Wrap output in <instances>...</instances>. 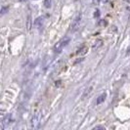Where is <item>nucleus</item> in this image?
<instances>
[{"label": "nucleus", "instance_id": "20e7f679", "mask_svg": "<svg viewBox=\"0 0 130 130\" xmlns=\"http://www.w3.org/2000/svg\"><path fill=\"white\" fill-rule=\"evenodd\" d=\"M44 23V17H39L34 21V27L37 28H40Z\"/></svg>", "mask_w": 130, "mask_h": 130}, {"label": "nucleus", "instance_id": "7ed1b4c3", "mask_svg": "<svg viewBox=\"0 0 130 130\" xmlns=\"http://www.w3.org/2000/svg\"><path fill=\"white\" fill-rule=\"evenodd\" d=\"M11 122V114H7L2 120V129H5Z\"/></svg>", "mask_w": 130, "mask_h": 130}, {"label": "nucleus", "instance_id": "1a4fd4ad", "mask_svg": "<svg viewBox=\"0 0 130 130\" xmlns=\"http://www.w3.org/2000/svg\"><path fill=\"white\" fill-rule=\"evenodd\" d=\"M51 5H52V0H45V1H44L45 8H50Z\"/></svg>", "mask_w": 130, "mask_h": 130}, {"label": "nucleus", "instance_id": "9d476101", "mask_svg": "<svg viewBox=\"0 0 130 130\" xmlns=\"http://www.w3.org/2000/svg\"><path fill=\"white\" fill-rule=\"evenodd\" d=\"M31 28V19H30V16L28 15V29H30Z\"/></svg>", "mask_w": 130, "mask_h": 130}, {"label": "nucleus", "instance_id": "0eeeda50", "mask_svg": "<svg viewBox=\"0 0 130 130\" xmlns=\"http://www.w3.org/2000/svg\"><path fill=\"white\" fill-rule=\"evenodd\" d=\"M103 44V41L101 40V39H98L96 41V43H95V45H93V49H97L98 47H100L101 45Z\"/></svg>", "mask_w": 130, "mask_h": 130}, {"label": "nucleus", "instance_id": "dca6fc26", "mask_svg": "<svg viewBox=\"0 0 130 130\" xmlns=\"http://www.w3.org/2000/svg\"><path fill=\"white\" fill-rule=\"evenodd\" d=\"M126 1H127V2H130V0H126Z\"/></svg>", "mask_w": 130, "mask_h": 130}, {"label": "nucleus", "instance_id": "423d86ee", "mask_svg": "<svg viewBox=\"0 0 130 130\" xmlns=\"http://www.w3.org/2000/svg\"><path fill=\"white\" fill-rule=\"evenodd\" d=\"M86 53H87V47L86 46L81 47L79 50H77V52H76L77 55H84V54H86Z\"/></svg>", "mask_w": 130, "mask_h": 130}, {"label": "nucleus", "instance_id": "39448f33", "mask_svg": "<svg viewBox=\"0 0 130 130\" xmlns=\"http://www.w3.org/2000/svg\"><path fill=\"white\" fill-rule=\"evenodd\" d=\"M106 97H107V94L106 93H103L102 95H100L98 97V99H97V105H100V104H102L104 101H105Z\"/></svg>", "mask_w": 130, "mask_h": 130}, {"label": "nucleus", "instance_id": "f03ea898", "mask_svg": "<svg viewBox=\"0 0 130 130\" xmlns=\"http://www.w3.org/2000/svg\"><path fill=\"white\" fill-rule=\"evenodd\" d=\"M40 119H41V114L40 113H36L34 114V115L30 119V128L31 129H37L39 127V124H40Z\"/></svg>", "mask_w": 130, "mask_h": 130}, {"label": "nucleus", "instance_id": "f8f14e48", "mask_svg": "<svg viewBox=\"0 0 130 130\" xmlns=\"http://www.w3.org/2000/svg\"><path fill=\"white\" fill-rule=\"evenodd\" d=\"M99 16H100V11H99V10H96L95 14H94V17H95V18H98Z\"/></svg>", "mask_w": 130, "mask_h": 130}, {"label": "nucleus", "instance_id": "ddd939ff", "mask_svg": "<svg viewBox=\"0 0 130 130\" xmlns=\"http://www.w3.org/2000/svg\"><path fill=\"white\" fill-rule=\"evenodd\" d=\"M91 90H92V87H89V89L87 90V93H86V92L84 93V95H83V98H84V97H85V96H87V95L90 93V91H91Z\"/></svg>", "mask_w": 130, "mask_h": 130}, {"label": "nucleus", "instance_id": "9b49d317", "mask_svg": "<svg viewBox=\"0 0 130 130\" xmlns=\"http://www.w3.org/2000/svg\"><path fill=\"white\" fill-rule=\"evenodd\" d=\"M8 9H9L8 7H4V6H3V7L1 8V12H0V13H1V15H4L6 12H8Z\"/></svg>", "mask_w": 130, "mask_h": 130}, {"label": "nucleus", "instance_id": "2eb2a0df", "mask_svg": "<svg viewBox=\"0 0 130 130\" xmlns=\"http://www.w3.org/2000/svg\"><path fill=\"white\" fill-rule=\"evenodd\" d=\"M60 83H61V81H60V80H58V81L56 82V86H57V87H60V85H61Z\"/></svg>", "mask_w": 130, "mask_h": 130}, {"label": "nucleus", "instance_id": "6e6552de", "mask_svg": "<svg viewBox=\"0 0 130 130\" xmlns=\"http://www.w3.org/2000/svg\"><path fill=\"white\" fill-rule=\"evenodd\" d=\"M80 19H81V16L79 15L78 17H77V18L75 19V21L73 22V28H76V27H77V24H79Z\"/></svg>", "mask_w": 130, "mask_h": 130}, {"label": "nucleus", "instance_id": "4468645a", "mask_svg": "<svg viewBox=\"0 0 130 130\" xmlns=\"http://www.w3.org/2000/svg\"><path fill=\"white\" fill-rule=\"evenodd\" d=\"M94 129H105V127L104 126H96V127H94Z\"/></svg>", "mask_w": 130, "mask_h": 130}, {"label": "nucleus", "instance_id": "f257e3e1", "mask_svg": "<svg viewBox=\"0 0 130 130\" xmlns=\"http://www.w3.org/2000/svg\"><path fill=\"white\" fill-rule=\"evenodd\" d=\"M70 42V37L69 36H66L62 38V39L60 41H58L56 44H55V47H54V51L56 52V53H60L61 51H63V49L65 47L68 46V44Z\"/></svg>", "mask_w": 130, "mask_h": 130}]
</instances>
